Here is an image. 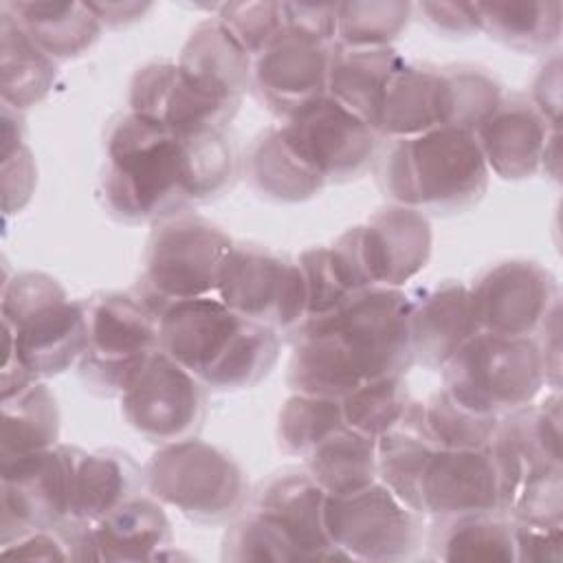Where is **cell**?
<instances>
[{
	"instance_id": "obj_4",
	"label": "cell",
	"mask_w": 563,
	"mask_h": 563,
	"mask_svg": "<svg viewBox=\"0 0 563 563\" xmlns=\"http://www.w3.org/2000/svg\"><path fill=\"white\" fill-rule=\"evenodd\" d=\"M2 396L33 380L62 374L86 347V301L68 299L46 273L24 271L4 279Z\"/></svg>"
},
{
	"instance_id": "obj_36",
	"label": "cell",
	"mask_w": 563,
	"mask_h": 563,
	"mask_svg": "<svg viewBox=\"0 0 563 563\" xmlns=\"http://www.w3.org/2000/svg\"><path fill=\"white\" fill-rule=\"evenodd\" d=\"M413 398L402 378H383L365 383L341 398V413L347 429L378 440L405 422Z\"/></svg>"
},
{
	"instance_id": "obj_19",
	"label": "cell",
	"mask_w": 563,
	"mask_h": 563,
	"mask_svg": "<svg viewBox=\"0 0 563 563\" xmlns=\"http://www.w3.org/2000/svg\"><path fill=\"white\" fill-rule=\"evenodd\" d=\"M128 106L130 112L178 134L205 128L227 130L238 112L235 106L191 84L176 62H150L141 66L130 81Z\"/></svg>"
},
{
	"instance_id": "obj_42",
	"label": "cell",
	"mask_w": 563,
	"mask_h": 563,
	"mask_svg": "<svg viewBox=\"0 0 563 563\" xmlns=\"http://www.w3.org/2000/svg\"><path fill=\"white\" fill-rule=\"evenodd\" d=\"M297 264L306 282V321L334 312L356 295L339 275L328 246H312L303 251L297 257Z\"/></svg>"
},
{
	"instance_id": "obj_46",
	"label": "cell",
	"mask_w": 563,
	"mask_h": 563,
	"mask_svg": "<svg viewBox=\"0 0 563 563\" xmlns=\"http://www.w3.org/2000/svg\"><path fill=\"white\" fill-rule=\"evenodd\" d=\"M541 334L537 339L539 352H541V361H543V374H545V383H550L554 389L559 387V369H561V319H559V306L550 312V317L545 319V323L541 325V330L537 332Z\"/></svg>"
},
{
	"instance_id": "obj_11",
	"label": "cell",
	"mask_w": 563,
	"mask_h": 563,
	"mask_svg": "<svg viewBox=\"0 0 563 563\" xmlns=\"http://www.w3.org/2000/svg\"><path fill=\"white\" fill-rule=\"evenodd\" d=\"M84 449L55 444L2 462L0 548L35 530L70 523L73 479Z\"/></svg>"
},
{
	"instance_id": "obj_17",
	"label": "cell",
	"mask_w": 563,
	"mask_h": 563,
	"mask_svg": "<svg viewBox=\"0 0 563 563\" xmlns=\"http://www.w3.org/2000/svg\"><path fill=\"white\" fill-rule=\"evenodd\" d=\"M413 510L433 519L504 512L501 482L490 449L431 446L416 482Z\"/></svg>"
},
{
	"instance_id": "obj_35",
	"label": "cell",
	"mask_w": 563,
	"mask_h": 563,
	"mask_svg": "<svg viewBox=\"0 0 563 563\" xmlns=\"http://www.w3.org/2000/svg\"><path fill=\"white\" fill-rule=\"evenodd\" d=\"M416 422L438 449H484L490 444L499 418L477 413L460 405L446 389H440L418 405Z\"/></svg>"
},
{
	"instance_id": "obj_2",
	"label": "cell",
	"mask_w": 563,
	"mask_h": 563,
	"mask_svg": "<svg viewBox=\"0 0 563 563\" xmlns=\"http://www.w3.org/2000/svg\"><path fill=\"white\" fill-rule=\"evenodd\" d=\"M158 350L211 391H240L264 380L279 358V332L227 308L216 295L167 306Z\"/></svg>"
},
{
	"instance_id": "obj_28",
	"label": "cell",
	"mask_w": 563,
	"mask_h": 563,
	"mask_svg": "<svg viewBox=\"0 0 563 563\" xmlns=\"http://www.w3.org/2000/svg\"><path fill=\"white\" fill-rule=\"evenodd\" d=\"M145 488L143 468L123 451H84L73 479L70 523L90 526Z\"/></svg>"
},
{
	"instance_id": "obj_13",
	"label": "cell",
	"mask_w": 563,
	"mask_h": 563,
	"mask_svg": "<svg viewBox=\"0 0 563 563\" xmlns=\"http://www.w3.org/2000/svg\"><path fill=\"white\" fill-rule=\"evenodd\" d=\"M125 422L158 446L196 438L207 413V387L156 350L121 394Z\"/></svg>"
},
{
	"instance_id": "obj_23",
	"label": "cell",
	"mask_w": 563,
	"mask_h": 563,
	"mask_svg": "<svg viewBox=\"0 0 563 563\" xmlns=\"http://www.w3.org/2000/svg\"><path fill=\"white\" fill-rule=\"evenodd\" d=\"M409 332L413 363L442 369L479 332L468 286L444 279L411 297Z\"/></svg>"
},
{
	"instance_id": "obj_27",
	"label": "cell",
	"mask_w": 563,
	"mask_h": 563,
	"mask_svg": "<svg viewBox=\"0 0 563 563\" xmlns=\"http://www.w3.org/2000/svg\"><path fill=\"white\" fill-rule=\"evenodd\" d=\"M405 59L391 48L332 46L328 97L365 121L374 132L380 117L385 90Z\"/></svg>"
},
{
	"instance_id": "obj_29",
	"label": "cell",
	"mask_w": 563,
	"mask_h": 563,
	"mask_svg": "<svg viewBox=\"0 0 563 563\" xmlns=\"http://www.w3.org/2000/svg\"><path fill=\"white\" fill-rule=\"evenodd\" d=\"M242 165L249 185L273 202H303L325 187V183L284 143L279 128H268L255 136Z\"/></svg>"
},
{
	"instance_id": "obj_8",
	"label": "cell",
	"mask_w": 563,
	"mask_h": 563,
	"mask_svg": "<svg viewBox=\"0 0 563 563\" xmlns=\"http://www.w3.org/2000/svg\"><path fill=\"white\" fill-rule=\"evenodd\" d=\"M231 246V238L202 216L183 213L158 222L143 253L136 297L158 319L172 303L216 295Z\"/></svg>"
},
{
	"instance_id": "obj_32",
	"label": "cell",
	"mask_w": 563,
	"mask_h": 563,
	"mask_svg": "<svg viewBox=\"0 0 563 563\" xmlns=\"http://www.w3.org/2000/svg\"><path fill=\"white\" fill-rule=\"evenodd\" d=\"M59 440V409L51 389L33 380L22 389L2 396V433L0 462L15 460Z\"/></svg>"
},
{
	"instance_id": "obj_7",
	"label": "cell",
	"mask_w": 563,
	"mask_h": 563,
	"mask_svg": "<svg viewBox=\"0 0 563 563\" xmlns=\"http://www.w3.org/2000/svg\"><path fill=\"white\" fill-rule=\"evenodd\" d=\"M543 385L534 336L477 332L442 367V389L460 405L497 418L530 405Z\"/></svg>"
},
{
	"instance_id": "obj_21",
	"label": "cell",
	"mask_w": 563,
	"mask_h": 563,
	"mask_svg": "<svg viewBox=\"0 0 563 563\" xmlns=\"http://www.w3.org/2000/svg\"><path fill=\"white\" fill-rule=\"evenodd\" d=\"M559 134L523 95L501 97L497 108L475 128V139L490 174L523 180L541 172L543 154Z\"/></svg>"
},
{
	"instance_id": "obj_15",
	"label": "cell",
	"mask_w": 563,
	"mask_h": 563,
	"mask_svg": "<svg viewBox=\"0 0 563 563\" xmlns=\"http://www.w3.org/2000/svg\"><path fill=\"white\" fill-rule=\"evenodd\" d=\"M468 292L479 332L506 336H534L559 306L554 275L523 257L488 266Z\"/></svg>"
},
{
	"instance_id": "obj_38",
	"label": "cell",
	"mask_w": 563,
	"mask_h": 563,
	"mask_svg": "<svg viewBox=\"0 0 563 563\" xmlns=\"http://www.w3.org/2000/svg\"><path fill=\"white\" fill-rule=\"evenodd\" d=\"M413 4L396 0L343 2L336 9L334 44L345 48L389 46L407 29Z\"/></svg>"
},
{
	"instance_id": "obj_6",
	"label": "cell",
	"mask_w": 563,
	"mask_h": 563,
	"mask_svg": "<svg viewBox=\"0 0 563 563\" xmlns=\"http://www.w3.org/2000/svg\"><path fill=\"white\" fill-rule=\"evenodd\" d=\"M143 477L154 499L198 523L235 519L249 504L242 466L227 451L198 438L158 446L145 462Z\"/></svg>"
},
{
	"instance_id": "obj_3",
	"label": "cell",
	"mask_w": 563,
	"mask_h": 563,
	"mask_svg": "<svg viewBox=\"0 0 563 563\" xmlns=\"http://www.w3.org/2000/svg\"><path fill=\"white\" fill-rule=\"evenodd\" d=\"M101 196L108 211L128 224L189 213L183 139L130 110L117 117L106 134Z\"/></svg>"
},
{
	"instance_id": "obj_9",
	"label": "cell",
	"mask_w": 563,
	"mask_h": 563,
	"mask_svg": "<svg viewBox=\"0 0 563 563\" xmlns=\"http://www.w3.org/2000/svg\"><path fill=\"white\" fill-rule=\"evenodd\" d=\"M86 301L81 383L99 396H121L158 350V319L134 295L101 292Z\"/></svg>"
},
{
	"instance_id": "obj_5",
	"label": "cell",
	"mask_w": 563,
	"mask_h": 563,
	"mask_svg": "<svg viewBox=\"0 0 563 563\" xmlns=\"http://www.w3.org/2000/svg\"><path fill=\"white\" fill-rule=\"evenodd\" d=\"M488 180L475 132L462 128L389 141L378 158V185L387 200L424 216L471 209L484 198Z\"/></svg>"
},
{
	"instance_id": "obj_25",
	"label": "cell",
	"mask_w": 563,
	"mask_h": 563,
	"mask_svg": "<svg viewBox=\"0 0 563 563\" xmlns=\"http://www.w3.org/2000/svg\"><path fill=\"white\" fill-rule=\"evenodd\" d=\"M178 68L207 95L240 108L251 88L253 59L233 42L216 18L200 22L187 37Z\"/></svg>"
},
{
	"instance_id": "obj_37",
	"label": "cell",
	"mask_w": 563,
	"mask_h": 563,
	"mask_svg": "<svg viewBox=\"0 0 563 563\" xmlns=\"http://www.w3.org/2000/svg\"><path fill=\"white\" fill-rule=\"evenodd\" d=\"M343 424L341 400L292 394L277 416V442L284 453L306 460Z\"/></svg>"
},
{
	"instance_id": "obj_18",
	"label": "cell",
	"mask_w": 563,
	"mask_h": 563,
	"mask_svg": "<svg viewBox=\"0 0 563 563\" xmlns=\"http://www.w3.org/2000/svg\"><path fill=\"white\" fill-rule=\"evenodd\" d=\"M332 46L282 31L255 59L251 88L277 117L288 119L328 95Z\"/></svg>"
},
{
	"instance_id": "obj_10",
	"label": "cell",
	"mask_w": 563,
	"mask_h": 563,
	"mask_svg": "<svg viewBox=\"0 0 563 563\" xmlns=\"http://www.w3.org/2000/svg\"><path fill=\"white\" fill-rule=\"evenodd\" d=\"M323 526L330 543L352 561L411 559L422 545V515L400 501L380 479L350 493L328 495Z\"/></svg>"
},
{
	"instance_id": "obj_40",
	"label": "cell",
	"mask_w": 563,
	"mask_h": 563,
	"mask_svg": "<svg viewBox=\"0 0 563 563\" xmlns=\"http://www.w3.org/2000/svg\"><path fill=\"white\" fill-rule=\"evenodd\" d=\"M222 561H299L290 541L253 510H242L222 539Z\"/></svg>"
},
{
	"instance_id": "obj_12",
	"label": "cell",
	"mask_w": 563,
	"mask_h": 563,
	"mask_svg": "<svg viewBox=\"0 0 563 563\" xmlns=\"http://www.w3.org/2000/svg\"><path fill=\"white\" fill-rule=\"evenodd\" d=\"M216 297L233 312L295 334L306 321V282L297 260L260 244H233L227 253Z\"/></svg>"
},
{
	"instance_id": "obj_24",
	"label": "cell",
	"mask_w": 563,
	"mask_h": 563,
	"mask_svg": "<svg viewBox=\"0 0 563 563\" xmlns=\"http://www.w3.org/2000/svg\"><path fill=\"white\" fill-rule=\"evenodd\" d=\"M451 123V95L442 68L431 64H402L391 77L376 134L383 141H400L427 134Z\"/></svg>"
},
{
	"instance_id": "obj_44",
	"label": "cell",
	"mask_w": 563,
	"mask_h": 563,
	"mask_svg": "<svg viewBox=\"0 0 563 563\" xmlns=\"http://www.w3.org/2000/svg\"><path fill=\"white\" fill-rule=\"evenodd\" d=\"M336 9L339 4H306V2H282L284 31L334 44L336 35Z\"/></svg>"
},
{
	"instance_id": "obj_20",
	"label": "cell",
	"mask_w": 563,
	"mask_h": 563,
	"mask_svg": "<svg viewBox=\"0 0 563 563\" xmlns=\"http://www.w3.org/2000/svg\"><path fill=\"white\" fill-rule=\"evenodd\" d=\"M325 497L323 488L306 471L288 468L257 486L249 510L275 526L290 541L299 561L343 559L323 526Z\"/></svg>"
},
{
	"instance_id": "obj_45",
	"label": "cell",
	"mask_w": 563,
	"mask_h": 563,
	"mask_svg": "<svg viewBox=\"0 0 563 563\" xmlns=\"http://www.w3.org/2000/svg\"><path fill=\"white\" fill-rule=\"evenodd\" d=\"M424 18V22L449 37H468L479 31V20L475 4H457V2H420L413 4Z\"/></svg>"
},
{
	"instance_id": "obj_26",
	"label": "cell",
	"mask_w": 563,
	"mask_h": 563,
	"mask_svg": "<svg viewBox=\"0 0 563 563\" xmlns=\"http://www.w3.org/2000/svg\"><path fill=\"white\" fill-rule=\"evenodd\" d=\"M26 37L55 64L86 53L101 35V22L88 2L9 0L0 4Z\"/></svg>"
},
{
	"instance_id": "obj_22",
	"label": "cell",
	"mask_w": 563,
	"mask_h": 563,
	"mask_svg": "<svg viewBox=\"0 0 563 563\" xmlns=\"http://www.w3.org/2000/svg\"><path fill=\"white\" fill-rule=\"evenodd\" d=\"M174 543L163 504L152 495H136L99 521L84 526V561H156Z\"/></svg>"
},
{
	"instance_id": "obj_16",
	"label": "cell",
	"mask_w": 563,
	"mask_h": 563,
	"mask_svg": "<svg viewBox=\"0 0 563 563\" xmlns=\"http://www.w3.org/2000/svg\"><path fill=\"white\" fill-rule=\"evenodd\" d=\"M339 238L369 288H402L429 264L433 246L429 218L400 205L378 209L365 224L350 227Z\"/></svg>"
},
{
	"instance_id": "obj_34",
	"label": "cell",
	"mask_w": 563,
	"mask_h": 563,
	"mask_svg": "<svg viewBox=\"0 0 563 563\" xmlns=\"http://www.w3.org/2000/svg\"><path fill=\"white\" fill-rule=\"evenodd\" d=\"M479 31L519 53H545L561 37V2H475Z\"/></svg>"
},
{
	"instance_id": "obj_33",
	"label": "cell",
	"mask_w": 563,
	"mask_h": 563,
	"mask_svg": "<svg viewBox=\"0 0 563 563\" xmlns=\"http://www.w3.org/2000/svg\"><path fill=\"white\" fill-rule=\"evenodd\" d=\"M306 473L325 495H350L378 479L376 440L345 424L328 435L306 460Z\"/></svg>"
},
{
	"instance_id": "obj_47",
	"label": "cell",
	"mask_w": 563,
	"mask_h": 563,
	"mask_svg": "<svg viewBox=\"0 0 563 563\" xmlns=\"http://www.w3.org/2000/svg\"><path fill=\"white\" fill-rule=\"evenodd\" d=\"M88 7L106 29L132 24L152 9L150 2H88Z\"/></svg>"
},
{
	"instance_id": "obj_43",
	"label": "cell",
	"mask_w": 563,
	"mask_h": 563,
	"mask_svg": "<svg viewBox=\"0 0 563 563\" xmlns=\"http://www.w3.org/2000/svg\"><path fill=\"white\" fill-rule=\"evenodd\" d=\"M515 554L521 563H561L563 521H512Z\"/></svg>"
},
{
	"instance_id": "obj_30",
	"label": "cell",
	"mask_w": 563,
	"mask_h": 563,
	"mask_svg": "<svg viewBox=\"0 0 563 563\" xmlns=\"http://www.w3.org/2000/svg\"><path fill=\"white\" fill-rule=\"evenodd\" d=\"M431 550L440 561L512 563L517 561L512 519L506 512H468L438 519Z\"/></svg>"
},
{
	"instance_id": "obj_14",
	"label": "cell",
	"mask_w": 563,
	"mask_h": 563,
	"mask_svg": "<svg viewBox=\"0 0 563 563\" xmlns=\"http://www.w3.org/2000/svg\"><path fill=\"white\" fill-rule=\"evenodd\" d=\"M279 134L325 185L363 176L376 158L378 134L328 95L284 119Z\"/></svg>"
},
{
	"instance_id": "obj_1",
	"label": "cell",
	"mask_w": 563,
	"mask_h": 563,
	"mask_svg": "<svg viewBox=\"0 0 563 563\" xmlns=\"http://www.w3.org/2000/svg\"><path fill=\"white\" fill-rule=\"evenodd\" d=\"M411 295L374 286L295 332L288 361L292 394L345 398L365 383L402 378L413 365Z\"/></svg>"
},
{
	"instance_id": "obj_31",
	"label": "cell",
	"mask_w": 563,
	"mask_h": 563,
	"mask_svg": "<svg viewBox=\"0 0 563 563\" xmlns=\"http://www.w3.org/2000/svg\"><path fill=\"white\" fill-rule=\"evenodd\" d=\"M57 64L44 55L13 18L0 11V92L2 106L24 112L53 88Z\"/></svg>"
},
{
	"instance_id": "obj_39",
	"label": "cell",
	"mask_w": 563,
	"mask_h": 563,
	"mask_svg": "<svg viewBox=\"0 0 563 563\" xmlns=\"http://www.w3.org/2000/svg\"><path fill=\"white\" fill-rule=\"evenodd\" d=\"M449 95H451V123L449 128H462L475 132V128L497 108L501 101V84L484 68L473 64L442 66Z\"/></svg>"
},
{
	"instance_id": "obj_41",
	"label": "cell",
	"mask_w": 563,
	"mask_h": 563,
	"mask_svg": "<svg viewBox=\"0 0 563 563\" xmlns=\"http://www.w3.org/2000/svg\"><path fill=\"white\" fill-rule=\"evenodd\" d=\"M216 20L251 59L284 31L282 2H224Z\"/></svg>"
}]
</instances>
